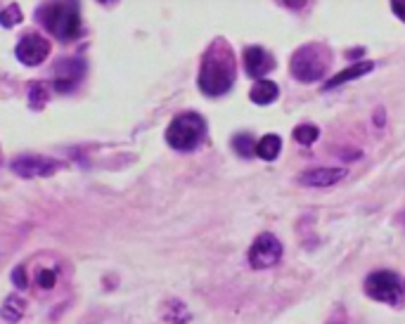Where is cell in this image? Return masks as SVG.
I'll use <instances>...</instances> for the list:
<instances>
[{
    "label": "cell",
    "instance_id": "obj_2",
    "mask_svg": "<svg viewBox=\"0 0 405 324\" xmlns=\"http://www.w3.org/2000/svg\"><path fill=\"white\" fill-rule=\"evenodd\" d=\"M36 22L43 24V29L55 36L62 43L81 38L83 22H81L78 3H45L36 10Z\"/></svg>",
    "mask_w": 405,
    "mask_h": 324
},
{
    "label": "cell",
    "instance_id": "obj_1",
    "mask_svg": "<svg viewBox=\"0 0 405 324\" xmlns=\"http://www.w3.org/2000/svg\"><path fill=\"white\" fill-rule=\"evenodd\" d=\"M237 78V59H235L233 45L225 38H216L213 43H209V48L201 55L199 64V76L197 85L201 95L206 97H223L230 92Z\"/></svg>",
    "mask_w": 405,
    "mask_h": 324
},
{
    "label": "cell",
    "instance_id": "obj_12",
    "mask_svg": "<svg viewBox=\"0 0 405 324\" xmlns=\"http://www.w3.org/2000/svg\"><path fill=\"white\" fill-rule=\"evenodd\" d=\"M375 66H377V64L372 62V59H363V62L351 64V66H346V69H344V71L334 73V76L329 78V80H325V83H322V90H334V88H339V85H344V83H348V80L365 76V73L375 71Z\"/></svg>",
    "mask_w": 405,
    "mask_h": 324
},
{
    "label": "cell",
    "instance_id": "obj_25",
    "mask_svg": "<svg viewBox=\"0 0 405 324\" xmlns=\"http://www.w3.org/2000/svg\"><path fill=\"white\" fill-rule=\"evenodd\" d=\"M401 225H403V229H405V211L401 213Z\"/></svg>",
    "mask_w": 405,
    "mask_h": 324
},
{
    "label": "cell",
    "instance_id": "obj_18",
    "mask_svg": "<svg viewBox=\"0 0 405 324\" xmlns=\"http://www.w3.org/2000/svg\"><path fill=\"white\" fill-rule=\"evenodd\" d=\"M48 88H45V83H31L29 88V107L31 109H43L45 102H48Z\"/></svg>",
    "mask_w": 405,
    "mask_h": 324
},
{
    "label": "cell",
    "instance_id": "obj_3",
    "mask_svg": "<svg viewBox=\"0 0 405 324\" xmlns=\"http://www.w3.org/2000/svg\"><path fill=\"white\" fill-rule=\"evenodd\" d=\"M329 66H332V50H329L327 43H318V40L296 48L292 59H289V71L301 83L322 80Z\"/></svg>",
    "mask_w": 405,
    "mask_h": 324
},
{
    "label": "cell",
    "instance_id": "obj_19",
    "mask_svg": "<svg viewBox=\"0 0 405 324\" xmlns=\"http://www.w3.org/2000/svg\"><path fill=\"white\" fill-rule=\"evenodd\" d=\"M55 282H57V268H40V270H36V287L38 289L50 292V289L55 287Z\"/></svg>",
    "mask_w": 405,
    "mask_h": 324
},
{
    "label": "cell",
    "instance_id": "obj_23",
    "mask_svg": "<svg viewBox=\"0 0 405 324\" xmlns=\"http://www.w3.org/2000/svg\"><path fill=\"white\" fill-rule=\"evenodd\" d=\"M363 55H365V48H353V50H348V52H346V57H348V59H360Z\"/></svg>",
    "mask_w": 405,
    "mask_h": 324
},
{
    "label": "cell",
    "instance_id": "obj_20",
    "mask_svg": "<svg viewBox=\"0 0 405 324\" xmlns=\"http://www.w3.org/2000/svg\"><path fill=\"white\" fill-rule=\"evenodd\" d=\"M0 22H3L5 29H12V26H15V24L22 22V10H19L15 3L5 5V10L0 12Z\"/></svg>",
    "mask_w": 405,
    "mask_h": 324
},
{
    "label": "cell",
    "instance_id": "obj_15",
    "mask_svg": "<svg viewBox=\"0 0 405 324\" xmlns=\"http://www.w3.org/2000/svg\"><path fill=\"white\" fill-rule=\"evenodd\" d=\"M24 313H26V301L19 294H10L3 301V308H0V315H3L5 322H19Z\"/></svg>",
    "mask_w": 405,
    "mask_h": 324
},
{
    "label": "cell",
    "instance_id": "obj_21",
    "mask_svg": "<svg viewBox=\"0 0 405 324\" xmlns=\"http://www.w3.org/2000/svg\"><path fill=\"white\" fill-rule=\"evenodd\" d=\"M12 284H15L17 289H26V287H29V277H26L24 265H17L15 270H12Z\"/></svg>",
    "mask_w": 405,
    "mask_h": 324
},
{
    "label": "cell",
    "instance_id": "obj_13",
    "mask_svg": "<svg viewBox=\"0 0 405 324\" xmlns=\"http://www.w3.org/2000/svg\"><path fill=\"white\" fill-rule=\"evenodd\" d=\"M278 97H280V88H278V83H275V80H268V78L256 80L254 88H252V92H249V100H252L254 104H259V107L273 104Z\"/></svg>",
    "mask_w": 405,
    "mask_h": 324
},
{
    "label": "cell",
    "instance_id": "obj_5",
    "mask_svg": "<svg viewBox=\"0 0 405 324\" xmlns=\"http://www.w3.org/2000/svg\"><path fill=\"white\" fill-rule=\"evenodd\" d=\"M365 294L372 301L387 303V306H401L403 303V294H405V284L394 270H375L365 277Z\"/></svg>",
    "mask_w": 405,
    "mask_h": 324
},
{
    "label": "cell",
    "instance_id": "obj_8",
    "mask_svg": "<svg viewBox=\"0 0 405 324\" xmlns=\"http://www.w3.org/2000/svg\"><path fill=\"white\" fill-rule=\"evenodd\" d=\"M86 76V62L81 57H62L52 69V88L55 92H74Z\"/></svg>",
    "mask_w": 405,
    "mask_h": 324
},
{
    "label": "cell",
    "instance_id": "obj_11",
    "mask_svg": "<svg viewBox=\"0 0 405 324\" xmlns=\"http://www.w3.org/2000/svg\"><path fill=\"white\" fill-rule=\"evenodd\" d=\"M346 178V171L344 168H329V166H322V168H310V171L301 173L299 178V185L303 187H332L336 182H341Z\"/></svg>",
    "mask_w": 405,
    "mask_h": 324
},
{
    "label": "cell",
    "instance_id": "obj_4",
    "mask_svg": "<svg viewBox=\"0 0 405 324\" xmlns=\"http://www.w3.org/2000/svg\"><path fill=\"white\" fill-rule=\"evenodd\" d=\"M206 121L197 112L178 114L166 128V143L175 152H194L206 138Z\"/></svg>",
    "mask_w": 405,
    "mask_h": 324
},
{
    "label": "cell",
    "instance_id": "obj_14",
    "mask_svg": "<svg viewBox=\"0 0 405 324\" xmlns=\"http://www.w3.org/2000/svg\"><path fill=\"white\" fill-rule=\"evenodd\" d=\"M280 152H282V138L275 133L263 135L259 140V147H256V157L263 161H275L280 157Z\"/></svg>",
    "mask_w": 405,
    "mask_h": 324
},
{
    "label": "cell",
    "instance_id": "obj_16",
    "mask_svg": "<svg viewBox=\"0 0 405 324\" xmlns=\"http://www.w3.org/2000/svg\"><path fill=\"white\" fill-rule=\"evenodd\" d=\"M230 145H233L235 154L242 159H252L256 154V147H259V143L254 140V135H249V133H237Z\"/></svg>",
    "mask_w": 405,
    "mask_h": 324
},
{
    "label": "cell",
    "instance_id": "obj_10",
    "mask_svg": "<svg viewBox=\"0 0 405 324\" xmlns=\"http://www.w3.org/2000/svg\"><path fill=\"white\" fill-rule=\"evenodd\" d=\"M242 64H245L247 76H252L256 80H263L266 73L275 69V57L263 48V45H249L242 52Z\"/></svg>",
    "mask_w": 405,
    "mask_h": 324
},
{
    "label": "cell",
    "instance_id": "obj_22",
    "mask_svg": "<svg viewBox=\"0 0 405 324\" xmlns=\"http://www.w3.org/2000/svg\"><path fill=\"white\" fill-rule=\"evenodd\" d=\"M391 12H394L401 22H405V0H394V3H391Z\"/></svg>",
    "mask_w": 405,
    "mask_h": 324
},
{
    "label": "cell",
    "instance_id": "obj_9",
    "mask_svg": "<svg viewBox=\"0 0 405 324\" xmlns=\"http://www.w3.org/2000/svg\"><path fill=\"white\" fill-rule=\"evenodd\" d=\"M15 55L24 66H38L50 57V40L43 38L36 31H29L19 38Z\"/></svg>",
    "mask_w": 405,
    "mask_h": 324
},
{
    "label": "cell",
    "instance_id": "obj_17",
    "mask_svg": "<svg viewBox=\"0 0 405 324\" xmlns=\"http://www.w3.org/2000/svg\"><path fill=\"white\" fill-rule=\"evenodd\" d=\"M292 138H294V143H299V145H303V147H310V145L318 143L320 128L313 126V124H299V126L294 128Z\"/></svg>",
    "mask_w": 405,
    "mask_h": 324
},
{
    "label": "cell",
    "instance_id": "obj_7",
    "mask_svg": "<svg viewBox=\"0 0 405 324\" xmlns=\"http://www.w3.org/2000/svg\"><path fill=\"white\" fill-rule=\"evenodd\" d=\"M282 241L273 232H261L249 246V265L254 270H268L282 260Z\"/></svg>",
    "mask_w": 405,
    "mask_h": 324
},
{
    "label": "cell",
    "instance_id": "obj_24",
    "mask_svg": "<svg viewBox=\"0 0 405 324\" xmlns=\"http://www.w3.org/2000/svg\"><path fill=\"white\" fill-rule=\"evenodd\" d=\"M375 126H380V128H384V109H380L375 114Z\"/></svg>",
    "mask_w": 405,
    "mask_h": 324
},
{
    "label": "cell",
    "instance_id": "obj_6",
    "mask_svg": "<svg viewBox=\"0 0 405 324\" xmlns=\"http://www.w3.org/2000/svg\"><path fill=\"white\" fill-rule=\"evenodd\" d=\"M64 164L57 159H50V157H43V154H19L8 164V168L15 175L24 180H31V178H50L52 173H57L59 168Z\"/></svg>",
    "mask_w": 405,
    "mask_h": 324
}]
</instances>
